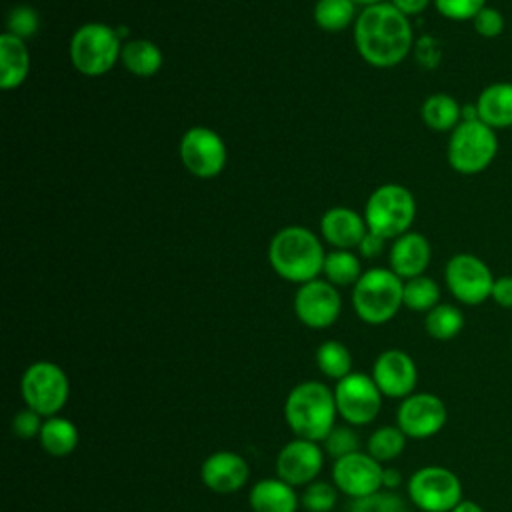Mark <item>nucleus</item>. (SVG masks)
I'll list each match as a JSON object with an SVG mask.
<instances>
[{"instance_id": "nucleus-15", "label": "nucleus", "mask_w": 512, "mask_h": 512, "mask_svg": "<svg viewBox=\"0 0 512 512\" xmlns=\"http://www.w3.org/2000/svg\"><path fill=\"white\" fill-rule=\"evenodd\" d=\"M382 464L368 452H354L334 460L332 480L338 492L354 498L368 496L382 488Z\"/></svg>"}, {"instance_id": "nucleus-21", "label": "nucleus", "mask_w": 512, "mask_h": 512, "mask_svg": "<svg viewBox=\"0 0 512 512\" xmlns=\"http://www.w3.org/2000/svg\"><path fill=\"white\" fill-rule=\"evenodd\" d=\"M478 120L494 130L512 128V82L498 80L484 86L476 98Z\"/></svg>"}, {"instance_id": "nucleus-30", "label": "nucleus", "mask_w": 512, "mask_h": 512, "mask_svg": "<svg viewBox=\"0 0 512 512\" xmlns=\"http://www.w3.org/2000/svg\"><path fill=\"white\" fill-rule=\"evenodd\" d=\"M322 274L334 286H350L356 284L362 276L360 260L350 250H332L326 254Z\"/></svg>"}, {"instance_id": "nucleus-6", "label": "nucleus", "mask_w": 512, "mask_h": 512, "mask_svg": "<svg viewBox=\"0 0 512 512\" xmlns=\"http://www.w3.org/2000/svg\"><path fill=\"white\" fill-rule=\"evenodd\" d=\"M496 130L482 120H462L448 136L446 158L454 172L476 176L484 172L498 154Z\"/></svg>"}, {"instance_id": "nucleus-35", "label": "nucleus", "mask_w": 512, "mask_h": 512, "mask_svg": "<svg viewBox=\"0 0 512 512\" xmlns=\"http://www.w3.org/2000/svg\"><path fill=\"white\" fill-rule=\"evenodd\" d=\"M322 442L326 454L332 456L334 460L360 450V438L350 426H334L332 432Z\"/></svg>"}, {"instance_id": "nucleus-45", "label": "nucleus", "mask_w": 512, "mask_h": 512, "mask_svg": "<svg viewBox=\"0 0 512 512\" xmlns=\"http://www.w3.org/2000/svg\"><path fill=\"white\" fill-rule=\"evenodd\" d=\"M450 512H484L476 502H470V500H460Z\"/></svg>"}, {"instance_id": "nucleus-24", "label": "nucleus", "mask_w": 512, "mask_h": 512, "mask_svg": "<svg viewBox=\"0 0 512 512\" xmlns=\"http://www.w3.org/2000/svg\"><path fill=\"white\" fill-rule=\"evenodd\" d=\"M120 62L134 76L150 78L162 68L164 58H162V50L152 40L134 38L122 46Z\"/></svg>"}, {"instance_id": "nucleus-29", "label": "nucleus", "mask_w": 512, "mask_h": 512, "mask_svg": "<svg viewBox=\"0 0 512 512\" xmlns=\"http://www.w3.org/2000/svg\"><path fill=\"white\" fill-rule=\"evenodd\" d=\"M316 364L324 376L342 380L352 372V354L342 342L326 340L316 350Z\"/></svg>"}, {"instance_id": "nucleus-26", "label": "nucleus", "mask_w": 512, "mask_h": 512, "mask_svg": "<svg viewBox=\"0 0 512 512\" xmlns=\"http://www.w3.org/2000/svg\"><path fill=\"white\" fill-rule=\"evenodd\" d=\"M78 428L74 422L62 418V416H50L44 420L40 430V446L50 456H68L78 446Z\"/></svg>"}, {"instance_id": "nucleus-43", "label": "nucleus", "mask_w": 512, "mask_h": 512, "mask_svg": "<svg viewBox=\"0 0 512 512\" xmlns=\"http://www.w3.org/2000/svg\"><path fill=\"white\" fill-rule=\"evenodd\" d=\"M404 16H416V14H422L430 2L434 0H390Z\"/></svg>"}, {"instance_id": "nucleus-5", "label": "nucleus", "mask_w": 512, "mask_h": 512, "mask_svg": "<svg viewBox=\"0 0 512 512\" xmlns=\"http://www.w3.org/2000/svg\"><path fill=\"white\" fill-rule=\"evenodd\" d=\"M120 34L104 22H86L70 38V62L82 76H104L120 60Z\"/></svg>"}, {"instance_id": "nucleus-33", "label": "nucleus", "mask_w": 512, "mask_h": 512, "mask_svg": "<svg viewBox=\"0 0 512 512\" xmlns=\"http://www.w3.org/2000/svg\"><path fill=\"white\" fill-rule=\"evenodd\" d=\"M350 512H408V506L394 490H378L362 498H354Z\"/></svg>"}, {"instance_id": "nucleus-25", "label": "nucleus", "mask_w": 512, "mask_h": 512, "mask_svg": "<svg viewBox=\"0 0 512 512\" xmlns=\"http://www.w3.org/2000/svg\"><path fill=\"white\" fill-rule=\"evenodd\" d=\"M422 122L436 132H452L462 122V104L444 92L430 94L420 108Z\"/></svg>"}, {"instance_id": "nucleus-13", "label": "nucleus", "mask_w": 512, "mask_h": 512, "mask_svg": "<svg viewBox=\"0 0 512 512\" xmlns=\"http://www.w3.org/2000/svg\"><path fill=\"white\" fill-rule=\"evenodd\" d=\"M342 310V298L334 284L328 280H310L300 284L294 296V314L296 318L312 328L322 330L332 326Z\"/></svg>"}, {"instance_id": "nucleus-27", "label": "nucleus", "mask_w": 512, "mask_h": 512, "mask_svg": "<svg viewBox=\"0 0 512 512\" xmlns=\"http://www.w3.org/2000/svg\"><path fill=\"white\" fill-rule=\"evenodd\" d=\"M314 22L326 32L346 30L356 16L354 0H318L314 6Z\"/></svg>"}, {"instance_id": "nucleus-38", "label": "nucleus", "mask_w": 512, "mask_h": 512, "mask_svg": "<svg viewBox=\"0 0 512 512\" xmlns=\"http://www.w3.org/2000/svg\"><path fill=\"white\" fill-rule=\"evenodd\" d=\"M472 28L478 36L486 38V40H492V38H498L504 28H506V18L504 14L494 8V6H484L474 18H472Z\"/></svg>"}, {"instance_id": "nucleus-2", "label": "nucleus", "mask_w": 512, "mask_h": 512, "mask_svg": "<svg viewBox=\"0 0 512 512\" xmlns=\"http://www.w3.org/2000/svg\"><path fill=\"white\" fill-rule=\"evenodd\" d=\"M326 252L320 238L304 226L280 228L268 244V262L272 270L294 284L316 280L324 270Z\"/></svg>"}, {"instance_id": "nucleus-31", "label": "nucleus", "mask_w": 512, "mask_h": 512, "mask_svg": "<svg viewBox=\"0 0 512 512\" xmlns=\"http://www.w3.org/2000/svg\"><path fill=\"white\" fill-rule=\"evenodd\" d=\"M440 304V286L430 276H416L404 282V306L414 312H430Z\"/></svg>"}, {"instance_id": "nucleus-12", "label": "nucleus", "mask_w": 512, "mask_h": 512, "mask_svg": "<svg viewBox=\"0 0 512 512\" xmlns=\"http://www.w3.org/2000/svg\"><path fill=\"white\" fill-rule=\"evenodd\" d=\"M180 160L184 168L198 178H214L226 166V144L218 132L206 126H194L180 138Z\"/></svg>"}, {"instance_id": "nucleus-9", "label": "nucleus", "mask_w": 512, "mask_h": 512, "mask_svg": "<svg viewBox=\"0 0 512 512\" xmlns=\"http://www.w3.org/2000/svg\"><path fill=\"white\" fill-rule=\"evenodd\" d=\"M408 496L422 512H450L462 500V484L444 466H424L410 476Z\"/></svg>"}, {"instance_id": "nucleus-41", "label": "nucleus", "mask_w": 512, "mask_h": 512, "mask_svg": "<svg viewBox=\"0 0 512 512\" xmlns=\"http://www.w3.org/2000/svg\"><path fill=\"white\" fill-rule=\"evenodd\" d=\"M490 298L500 306V308H512V276H498L492 286Z\"/></svg>"}, {"instance_id": "nucleus-39", "label": "nucleus", "mask_w": 512, "mask_h": 512, "mask_svg": "<svg viewBox=\"0 0 512 512\" xmlns=\"http://www.w3.org/2000/svg\"><path fill=\"white\" fill-rule=\"evenodd\" d=\"M42 416L30 408H24L20 410L14 418H12V432L22 438V440H30V438H36L40 436V430H42Z\"/></svg>"}, {"instance_id": "nucleus-34", "label": "nucleus", "mask_w": 512, "mask_h": 512, "mask_svg": "<svg viewBox=\"0 0 512 512\" xmlns=\"http://www.w3.org/2000/svg\"><path fill=\"white\" fill-rule=\"evenodd\" d=\"M338 500V488L324 480H314L306 484L300 504L308 512H332Z\"/></svg>"}, {"instance_id": "nucleus-8", "label": "nucleus", "mask_w": 512, "mask_h": 512, "mask_svg": "<svg viewBox=\"0 0 512 512\" xmlns=\"http://www.w3.org/2000/svg\"><path fill=\"white\" fill-rule=\"evenodd\" d=\"M20 394L26 408L46 418L56 416L68 402V376L54 362H34L24 370L20 378Z\"/></svg>"}, {"instance_id": "nucleus-36", "label": "nucleus", "mask_w": 512, "mask_h": 512, "mask_svg": "<svg viewBox=\"0 0 512 512\" xmlns=\"http://www.w3.org/2000/svg\"><path fill=\"white\" fill-rule=\"evenodd\" d=\"M38 24H40L38 12L32 6H26V4L14 6L6 16V32H10V34H14L22 40L36 34Z\"/></svg>"}, {"instance_id": "nucleus-19", "label": "nucleus", "mask_w": 512, "mask_h": 512, "mask_svg": "<svg viewBox=\"0 0 512 512\" xmlns=\"http://www.w3.org/2000/svg\"><path fill=\"white\" fill-rule=\"evenodd\" d=\"M366 232L368 226L364 216L344 206L330 208L320 218V234L336 250H350L360 246Z\"/></svg>"}, {"instance_id": "nucleus-37", "label": "nucleus", "mask_w": 512, "mask_h": 512, "mask_svg": "<svg viewBox=\"0 0 512 512\" xmlns=\"http://www.w3.org/2000/svg\"><path fill=\"white\" fill-rule=\"evenodd\" d=\"M484 6H488V0H434V8L438 10V14L454 22H472V18Z\"/></svg>"}, {"instance_id": "nucleus-22", "label": "nucleus", "mask_w": 512, "mask_h": 512, "mask_svg": "<svg viewBox=\"0 0 512 512\" xmlns=\"http://www.w3.org/2000/svg\"><path fill=\"white\" fill-rule=\"evenodd\" d=\"M30 72V50L26 40L2 32L0 34V86L2 90H16L24 84Z\"/></svg>"}, {"instance_id": "nucleus-17", "label": "nucleus", "mask_w": 512, "mask_h": 512, "mask_svg": "<svg viewBox=\"0 0 512 512\" xmlns=\"http://www.w3.org/2000/svg\"><path fill=\"white\" fill-rule=\"evenodd\" d=\"M372 380L380 388L382 396L406 398L416 386L418 370L410 354L398 348H390L376 358L372 366Z\"/></svg>"}, {"instance_id": "nucleus-20", "label": "nucleus", "mask_w": 512, "mask_h": 512, "mask_svg": "<svg viewBox=\"0 0 512 512\" xmlns=\"http://www.w3.org/2000/svg\"><path fill=\"white\" fill-rule=\"evenodd\" d=\"M432 258L430 242L420 232H406L398 236L390 248V270L402 280L422 276Z\"/></svg>"}, {"instance_id": "nucleus-10", "label": "nucleus", "mask_w": 512, "mask_h": 512, "mask_svg": "<svg viewBox=\"0 0 512 512\" xmlns=\"http://www.w3.org/2000/svg\"><path fill=\"white\" fill-rule=\"evenodd\" d=\"M444 280L458 302L478 306L490 298L496 276L482 258L470 252H460L446 262Z\"/></svg>"}, {"instance_id": "nucleus-28", "label": "nucleus", "mask_w": 512, "mask_h": 512, "mask_svg": "<svg viewBox=\"0 0 512 512\" xmlns=\"http://www.w3.org/2000/svg\"><path fill=\"white\" fill-rule=\"evenodd\" d=\"M424 328L434 340H452L464 328V314L452 304H438L426 312Z\"/></svg>"}, {"instance_id": "nucleus-32", "label": "nucleus", "mask_w": 512, "mask_h": 512, "mask_svg": "<svg viewBox=\"0 0 512 512\" xmlns=\"http://www.w3.org/2000/svg\"><path fill=\"white\" fill-rule=\"evenodd\" d=\"M404 444H406V434L398 426H382L370 434L368 454L380 464L390 462L402 454Z\"/></svg>"}, {"instance_id": "nucleus-42", "label": "nucleus", "mask_w": 512, "mask_h": 512, "mask_svg": "<svg viewBox=\"0 0 512 512\" xmlns=\"http://www.w3.org/2000/svg\"><path fill=\"white\" fill-rule=\"evenodd\" d=\"M358 248H360V254H362V256L374 258V256H378V254L382 252V248H384V238L368 230Z\"/></svg>"}, {"instance_id": "nucleus-16", "label": "nucleus", "mask_w": 512, "mask_h": 512, "mask_svg": "<svg viewBox=\"0 0 512 512\" xmlns=\"http://www.w3.org/2000/svg\"><path fill=\"white\" fill-rule=\"evenodd\" d=\"M322 464L324 454L318 442L294 438L278 452L276 474L290 486H306L318 478Z\"/></svg>"}, {"instance_id": "nucleus-44", "label": "nucleus", "mask_w": 512, "mask_h": 512, "mask_svg": "<svg viewBox=\"0 0 512 512\" xmlns=\"http://www.w3.org/2000/svg\"><path fill=\"white\" fill-rule=\"evenodd\" d=\"M400 482H402L400 470H396V468H384V472H382V486H384L386 490H394L396 486H400Z\"/></svg>"}, {"instance_id": "nucleus-18", "label": "nucleus", "mask_w": 512, "mask_h": 512, "mask_svg": "<svg viewBox=\"0 0 512 512\" xmlns=\"http://www.w3.org/2000/svg\"><path fill=\"white\" fill-rule=\"evenodd\" d=\"M250 476L246 460L230 450L210 454L200 468V478L206 488L216 494H232L240 490Z\"/></svg>"}, {"instance_id": "nucleus-23", "label": "nucleus", "mask_w": 512, "mask_h": 512, "mask_svg": "<svg viewBox=\"0 0 512 512\" xmlns=\"http://www.w3.org/2000/svg\"><path fill=\"white\" fill-rule=\"evenodd\" d=\"M252 512H296L298 496L294 486L280 478L258 480L248 496Z\"/></svg>"}, {"instance_id": "nucleus-46", "label": "nucleus", "mask_w": 512, "mask_h": 512, "mask_svg": "<svg viewBox=\"0 0 512 512\" xmlns=\"http://www.w3.org/2000/svg\"><path fill=\"white\" fill-rule=\"evenodd\" d=\"M354 2L368 8V6H374V4H380V2H386V0H354Z\"/></svg>"}, {"instance_id": "nucleus-40", "label": "nucleus", "mask_w": 512, "mask_h": 512, "mask_svg": "<svg viewBox=\"0 0 512 512\" xmlns=\"http://www.w3.org/2000/svg\"><path fill=\"white\" fill-rule=\"evenodd\" d=\"M416 56H418L420 64H424L426 68H434L440 60V48H438L436 38L422 36L418 46H416Z\"/></svg>"}, {"instance_id": "nucleus-11", "label": "nucleus", "mask_w": 512, "mask_h": 512, "mask_svg": "<svg viewBox=\"0 0 512 512\" xmlns=\"http://www.w3.org/2000/svg\"><path fill=\"white\" fill-rule=\"evenodd\" d=\"M334 400L338 416L350 426L370 424L382 406V392L372 380L362 372H350L338 380L334 388Z\"/></svg>"}, {"instance_id": "nucleus-7", "label": "nucleus", "mask_w": 512, "mask_h": 512, "mask_svg": "<svg viewBox=\"0 0 512 512\" xmlns=\"http://www.w3.org/2000/svg\"><path fill=\"white\" fill-rule=\"evenodd\" d=\"M416 218V200L412 192L402 184H382L378 186L364 208V220L370 232L382 236L384 240H396L398 236L410 232Z\"/></svg>"}, {"instance_id": "nucleus-4", "label": "nucleus", "mask_w": 512, "mask_h": 512, "mask_svg": "<svg viewBox=\"0 0 512 512\" xmlns=\"http://www.w3.org/2000/svg\"><path fill=\"white\" fill-rule=\"evenodd\" d=\"M352 306L362 322L386 324L404 306V280L390 268H370L352 288Z\"/></svg>"}, {"instance_id": "nucleus-1", "label": "nucleus", "mask_w": 512, "mask_h": 512, "mask_svg": "<svg viewBox=\"0 0 512 512\" xmlns=\"http://www.w3.org/2000/svg\"><path fill=\"white\" fill-rule=\"evenodd\" d=\"M354 42L364 62L376 68H392L410 54L414 34L408 16L392 2H380L362 8L354 20Z\"/></svg>"}, {"instance_id": "nucleus-14", "label": "nucleus", "mask_w": 512, "mask_h": 512, "mask_svg": "<svg viewBox=\"0 0 512 512\" xmlns=\"http://www.w3.org/2000/svg\"><path fill=\"white\" fill-rule=\"evenodd\" d=\"M446 418V406L436 394L418 392L402 398L396 412V426L406 434V438L424 440L438 434L444 428Z\"/></svg>"}, {"instance_id": "nucleus-3", "label": "nucleus", "mask_w": 512, "mask_h": 512, "mask_svg": "<svg viewBox=\"0 0 512 512\" xmlns=\"http://www.w3.org/2000/svg\"><path fill=\"white\" fill-rule=\"evenodd\" d=\"M334 390L318 380L296 384L284 402V420L296 438L320 442L336 426Z\"/></svg>"}]
</instances>
